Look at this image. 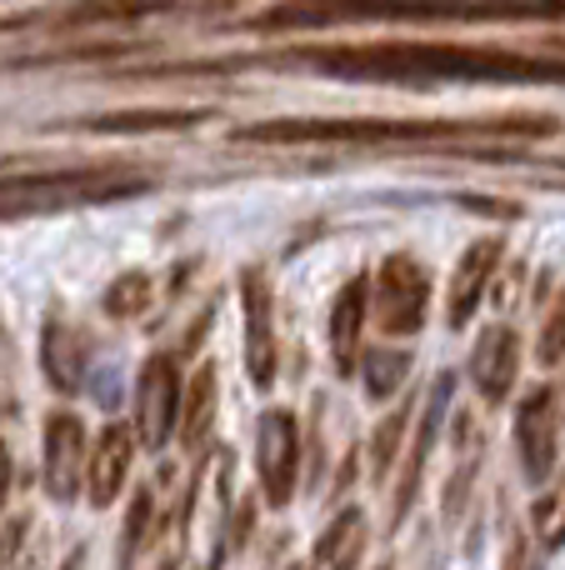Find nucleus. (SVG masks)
Listing matches in <instances>:
<instances>
[{
	"mask_svg": "<svg viewBox=\"0 0 565 570\" xmlns=\"http://www.w3.org/2000/svg\"><path fill=\"white\" fill-rule=\"evenodd\" d=\"M306 66L356 80H565L561 60H531L486 46H446V40H376V46L306 50Z\"/></svg>",
	"mask_w": 565,
	"mask_h": 570,
	"instance_id": "nucleus-1",
	"label": "nucleus"
},
{
	"mask_svg": "<svg viewBox=\"0 0 565 570\" xmlns=\"http://www.w3.org/2000/svg\"><path fill=\"white\" fill-rule=\"evenodd\" d=\"M556 120L496 116V120H266L246 126L240 140L260 146H430L470 136H551Z\"/></svg>",
	"mask_w": 565,
	"mask_h": 570,
	"instance_id": "nucleus-2",
	"label": "nucleus"
},
{
	"mask_svg": "<svg viewBox=\"0 0 565 570\" xmlns=\"http://www.w3.org/2000/svg\"><path fill=\"white\" fill-rule=\"evenodd\" d=\"M130 190H146L140 176H120V170H76V176H26V180H0V226L26 216H50V210L90 206V200H116Z\"/></svg>",
	"mask_w": 565,
	"mask_h": 570,
	"instance_id": "nucleus-3",
	"label": "nucleus"
},
{
	"mask_svg": "<svg viewBox=\"0 0 565 570\" xmlns=\"http://www.w3.org/2000/svg\"><path fill=\"white\" fill-rule=\"evenodd\" d=\"M426 305H430V281L426 266L410 256H390L376 271V321L390 335H416L426 325Z\"/></svg>",
	"mask_w": 565,
	"mask_h": 570,
	"instance_id": "nucleus-4",
	"label": "nucleus"
},
{
	"mask_svg": "<svg viewBox=\"0 0 565 570\" xmlns=\"http://www.w3.org/2000/svg\"><path fill=\"white\" fill-rule=\"evenodd\" d=\"M256 461H260L266 501L270 505H290V495H296V471H300V425H296V415L290 411L260 415Z\"/></svg>",
	"mask_w": 565,
	"mask_h": 570,
	"instance_id": "nucleus-5",
	"label": "nucleus"
},
{
	"mask_svg": "<svg viewBox=\"0 0 565 570\" xmlns=\"http://www.w3.org/2000/svg\"><path fill=\"white\" fill-rule=\"evenodd\" d=\"M176 411H180V371L170 355H150L146 371L136 381V421H140V441L150 451L170 441L176 431Z\"/></svg>",
	"mask_w": 565,
	"mask_h": 570,
	"instance_id": "nucleus-6",
	"label": "nucleus"
},
{
	"mask_svg": "<svg viewBox=\"0 0 565 570\" xmlns=\"http://www.w3.org/2000/svg\"><path fill=\"white\" fill-rule=\"evenodd\" d=\"M556 445H561V425H556V391H531L516 411V451H521V471L526 481H551L556 475Z\"/></svg>",
	"mask_w": 565,
	"mask_h": 570,
	"instance_id": "nucleus-7",
	"label": "nucleus"
},
{
	"mask_svg": "<svg viewBox=\"0 0 565 570\" xmlns=\"http://www.w3.org/2000/svg\"><path fill=\"white\" fill-rule=\"evenodd\" d=\"M86 471V425L76 415H50L46 421V491L56 505H70Z\"/></svg>",
	"mask_w": 565,
	"mask_h": 570,
	"instance_id": "nucleus-8",
	"label": "nucleus"
},
{
	"mask_svg": "<svg viewBox=\"0 0 565 570\" xmlns=\"http://www.w3.org/2000/svg\"><path fill=\"white\" fill-rule=\"evenodd\" d=\"M240 295H246V371L256 385L276 381V311H270V285L260 271L240 276Z\"/></svg>",
	"mask_w": 565,
	"mask_h": 570,
	"instance_id": "nucleus-9",
	"label": "nucleus"
},
{
	"mask_svg": "<svg viewBox=\"0 0 565 570\" xmlns=\"http://www.w3.org/2000/svg\"><path fill=\"white\" fill-rule=\"evenodd\" d=\"M516 365H521V341L511 325H486L476 341V351H470V381H476V391L486 395L490 405H500L511 395V385H516Z\"/></svg>",
	"mask_w": 565,
	"mask_h": 570,
	"instance_id": "nucleus-10",
	"label": "nucleus"
},
{
	"mask_svg": "<svg viewBox=\"0 0 565 570\" xmlns=\"http://www.w3.org/2000/svg\"><path fill=\"white\" fill-rule=\"evenodd\" d=\"M130 455H136L130 425H106V435L96 441V455H90V465H86V491H90L96 511L120 495V485H126V475H130Z\"/></svg>",
	"mask_w": 565,
	"mask_h": 570,
	"instance_id": "nucleus-11",
	"label": "nucleus"
},
{
	"mask_svg": "<svg viewBox=\"0 0 565 570\" xmlns=\"http://www.w3.org/2000/svg\"><path fill=\"white\" fill-rule=\"evenodd\" d=\"M450 391H456V381H450V375H440V381L430 385L426 421H420L416 445H410V461H406V475H400V491H396V511H390V525H400V521H406L410 501H416V491H420V475H426V455H430V445H436V435H440V415H446V405H450Z\"/></svg>",
	"mask_w": 565,
	"mask_h": 570,
	"instance_id": "nucleus-12",
	"label": "nucleus"
},
{
	"mask_svg": "<svg viewBox=\"0 0 565 570\" xmlns=\"http://www.w3.org/2000/svg\"><path fill=\"white\" fill-rule=\"evenodd\" d=\"M496 261H500V240L490 236V240H476V246L460 256V266H456V281H450V325H466L470 321V311L480 305V291H486V281L496 276Z\"/></svg>",
	"mask_w": 565,
	"mask_h": 570,
	"instance_id": "nucleus-13",
	"label": "nucleus"
},
{
	"mask_svg": "<svg viewBox=\"0 0 565 570\" xmlns=\"http://www.w3.org/2000/svg\"><path fill=\"white\" fill-rule=\"evenodd\" d=\"M366 556V515L350 505L326 525V535L310 551V570H356Z\"/></svg>",
	"mask_w": 565,
	"mask_h": 570,
	"instance_id": "nucleus-14",
	"label": "nucleus"
},
{
	"mask_svg": "<svg viewBox=\"0 0 565 570\" xmlns=\"http://www.w3.org/2000/svg\"><path fill=\"white\" fill-rule=\"evenodd\" d=\"M366 301H370V281L356 276L346 291L336 295V311H330V355H336L340 371H350L360 345V325H366Z\"/></svg>",
	"mask_w": 565,
	"mask_h": 570,
	"instance_id": "nucleus-15",
	"label": "nucleus"
},
{
	"mask_svg": "<svg viewBox=\"0 0 565 570\" xmlns=\"http://www.w3.org/2000/svg\"><path fill=\"white\" fill-rule=\"evenodd\" d=\"M80 361H86V351H80V341L70 335V325L50 321L46 325V375L56 391H80Z\"/></svg>",
	"mask_w": 565,
	"mask_h": 570,
	"instance_id": "nucleus-16",
	"label": "nucleus"
},
{
	"mask_svg": "<svg viewBox=\"0 0 565 570\" xmlns=\"http://www.w3.org/2000/svg\"><path fill=\"white\" fill-rule=\"evenodd\" d=\"M216 365H200L196 381H190V395H186V415H180V441L186 445H200L210 435V421H216Z\"/></svg>",
	"mask_w": 565,
	"mask_h": 570,
	"instance_id": "nucleus-17",
	"label": "nucleus"
},
{
	"mask_svg": "<svg viewBox=\"0 0 565 570\" xmlns=\"http://www.w3.org/2000/svg\"><path fill=\"white\" fill-rule=\"evenodd\" d=\"M190 120H200L196 110H116V116H90V120H80V126L100 130V136H116V130L136 136V130H180V126H190Z\"/></svg>",
	"mask_w": 565,
	"mask_h": 570,
	"instance_id": "nucleus-18",
	"label": "nucleus"
},
{
	"mask_svg": "<svg viewBox=\"0 0 565 570\" xmlns=\"http://www.w3.org/2000/svg\"><path fill=\"white\" fill-rule=\"evenodd\" d=\"M366 391H370V401H390V395L406 385V375H410V351H390V345H376V351L366 355Z\"/></svg>",
	"mask_w": 565,
	"mask_h": 570,
	"instance_id": "nucleus-19",
	"label": "nucleus"
},
{
	"mask_svg": "<svg viewBox=\"0 0 565 570\" xmlns=\"http://www.w3.org/2000/svg\"><path fill=\"white\" fill-rule=\"evenodd\" d=\"M531 531H536L541 551H561L565 546V471L551 481V491L531 505Z\"/></svg>",
	"mask_w": 565,
	"mask_h": 570,
	"instance_id": "nucleus-20",
	"label": "nucleus"
},
{
	"mask_svg": "<svg viewBox=\"0 0 565 570\" xmlns=\"http://www.w3.org/2000/svg\"><path fill=\"white\" fill-rule=\"evenodd\" d=\"M400 435H406V405H396V411H390L386 421L376 425V441H370V465H376V475H386V471H390Z\"/></svg>",
	"mask_w": 565,
	"mask_h": 570,
	"instance_id": "nucleus-21",
	"label": "nucleus"
},
{
	"mask_svg": "<svg viewBox=\"0 0 565 570\" xmlns=\"http://www.w3.org/2000/svg\"><path fill=\"white\" fill-rule=\"evenodd\" d=\"M146 295H150V281L146 276H120L106 291V311L110 315H136L140 305H146Z\"/></svg>",
	"mask_w": 565,
	"mask_h": 570,
	"instance_id": "nucleus-22",
	"label": "nucleus"
},
{
	"mask_svg": "<svg viewBox=\"0 0 565 570\" xmlns=\"http://www.w3.org/2000/svg\"><path fill=\"white\" fill-rule=\"evenodd\" d=\"M565 355V291H561V301L551 305V321H546V331H541V361H561Z\"/></svg>",
	"mask_w": 565,
	"mask_h": 570,
	"instance_id": "nucleus-23",
	"label": "nucleus"
},
{
	"mask_svg": "<svg viewBox=\"0 0 565 570\" xmlns=\"http://www.w3.org/2000/svg\"><path fill=\"white\" fill-rule=\"evenodd\" d=\"M146 525H150V491H140V495H136V511H130V525H126V556L140 546Z\"/></svg>",
	"mask_w": 565,
	"mask_h": 570,
	"instance_id": "nucleus-24",
	"label": "nucleus"
},
{
	"mask_svg": "<svg viewBox=\"0 0 565 570\" xmlns=\"http://www.w3.org/2000/svg\"><path fill=\"white\" fill-rule=\"evenodd\" d=\"M20 535H26V521L6 525V535H0V566H10V556L20 551Z\"/></svg>",
	"mask_w": 565,
	"mask_h": 570,
	"instance_id": "nucleus-25",
	"label": "nucleus"
},
{
	"mask_svg": "<svg viewBox=\"0 0 565 570\" xmlns=\"http://www.w3.org/2000/svg\"><path fill=\"white\" fill-rule=\"evenodd\" d=\"M6 495H10V455L0 445V505H6Z\"/></svg>",
	"mask_w": 565,
	"mask_h": 570,
	"instance_id": "nucleus-26",
	"label": "nucleus"
},
{
	"mask_svg": "<svg viewBox=\"0 0 565 570\" xmlns=\"http://www.w3.org/2000/svg\"><path fill=\"white\" fill-rule=\"evenodd\" d=\"M386 570H390V566H386Z\"/></svg>",
	"mask_w": 565,
	"mask_h": 570,
	"instance_id": "nucleus-27",
	"label": "nucleus"
}]
</instances>
